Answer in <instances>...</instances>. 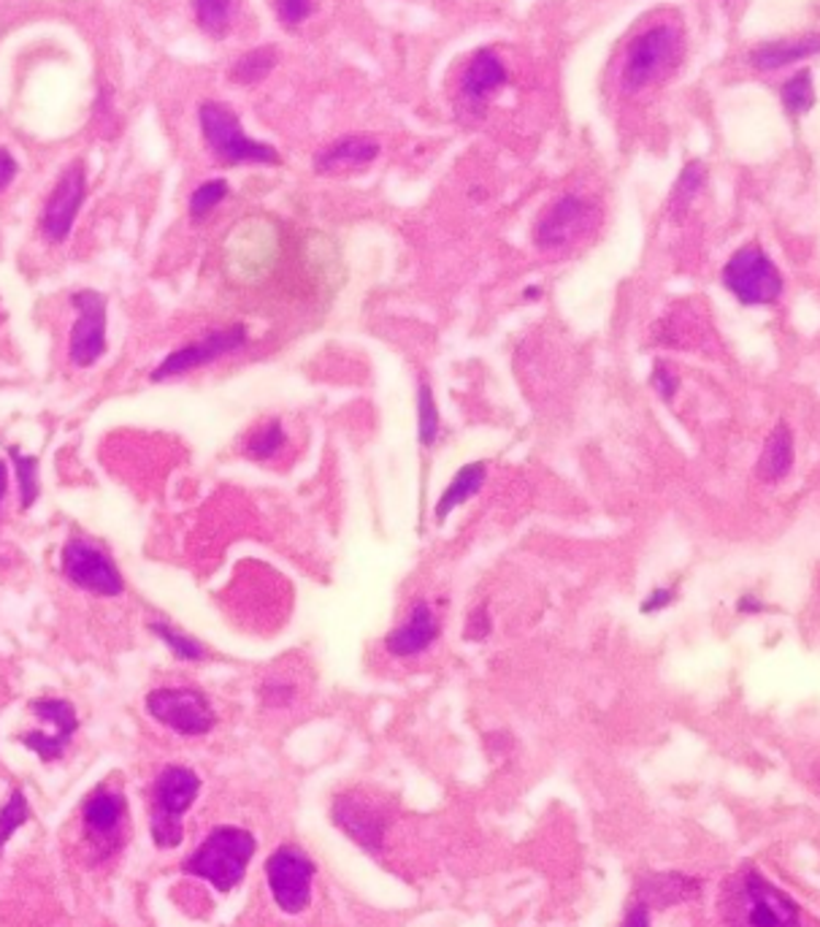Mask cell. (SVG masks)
Returning a JSON list of instances; mask_svg holds the SVG:
<instances>
[{
  "label": "cell",
  "instance_id": "6da1fadb",
  "mask_svg": "<svg viewBox=\"0 0 820 927\" xmlns=\"http://www.w3.org/2000/svg\"><path fill=\"white\" fill-rule=\"evenodd\" d=\"M726 919L731 927H801V912L794 897L755 868H748L737 879V886H729Z\"/></svg>",
  "mask_w": 820,
  "mask_h": 927
},
{
  "label": "cell",
  "instance_id": "7a4b0ae2",
  "mask_svg": "<svg viewBox=\"0 0 820 927\" xmlns=\"http://www.w3.org/2000/svg\"><path fill=\"white\" fill-rule=\"evenodd\" d=\"M255 855V835L244 827H215L195 855L184 860L182 871L206 879L219 892H230L244 881L247 866Z\"/></svg>",
  "mask_w": 820,
  "mask_h": 927
},
{
  "label": "cell",
  "instance_id": "3957f363",
  "mask_svg": "<svg viewBox=\"0 0 820 927\" xmlns=\"http://www.w3.org/2000/svg\"><path fill=\"white\" fill-rule=\"evenodd\" d=\"M201 792V779L184 765H169L158 773L149 794V833L158 849H173L182 844V816L193 809Z\"/></svg>",
  "mask_w": 820,
  "mask_h": 927
},
{
  "label": "cell",
  "instance_id": "277c9868",
  "mask_svg": "<svg viewBox=\"0 0 820 927\" xmlns=\"http://www.w3.org/2000/svg\"><path fill=\"white\" fill-rule=\"evenodd\" d=\"M201 134H204L206 147L225 166L239 163H260V166H280V152L271 144L255 142L247 136L239 114L219 101H206L198 109Z\"/></svg>",
  "mask_w": 820,
  "mask_h": 927
},
{
  "label": "cell",
  "instance_id": "5b68a950",
  "mask_svg": "<svg viewBox=\"0 0 820 927\" xmlns=\"http://www.w3.org/2000/svg\"><path fill=\"white\" fill-rule=\"evenodd\" d=\"M680 57H683V38L672 25L648 27L628 42L620 68L623 90L639 93V90L661 82L677 66Z\"/></svg>",
  "mask_w": 820,
  "mask_h": 927
},
{
  "label": "cell",
  "instance_id": "8992f818",
  "mask_svg": "<svg viewBox=\"0 0 820 927\" xmlns=\"http://www.w3.org/2000/svg\"><path fill=\"white\" fill-rule=\"evenodd\" d=\"M602 212L588 199L566 193L553 201L534 226V241L545 252H563L596 231Z\"/></svg>",
  "mask_w": 820,
  "mask_h": 927
},
{
  "label": "cell",
  "instance_id": "52a82bcc",
  "mask_svg": "<svg viewBox=\"0 0 820 927\" xmlns=\"http://www.w3.org/2000/svg\"><path fill=\"white\" fill-rule=\"evenodd\" d=\"M724 285L744 307H766L783 296V274L775 261L759 245H748L729 258L724 269Z\"/></svg>",
  "mask_w": 820,
  "mask_h": 927
},
{
  "label": "cell",
  "instance_id": "ba28073f",
  "mask_svg": "<svg viewBox=\"0 0 820 927\" xmlns=\"http://www.w3.org/2000/svg\"><path fill=\"white\" fill-rule=\"evenodd\" d=\"M147 713L152 719H158L163 727H169L179 735H187V738H198V735L212 733V727L217 724V716L215 711H212L206 694L187 687L152 689V692L147 694Z\"/></svg>",
  "mask_w": 820,
  "mask_h": 927
},
{
  "label": "cell",
  "instance_id": "9c48e42d",
  "mask_svg": "<svg viewBox=\"0 0 820 927\" xmlns=\"http://www.w3.org/2000/svg\"><path fill=\"white\" fill-rule=\"evenodd\" d=\"M62 575L95 597H119L125 591L123 573L114 558L82 538H71L62 545Z\"/></svg>",
  "mask_w": 820,
  "mask_h": 927
},
{
  "label": "cell",
  "instance_id": "30bf717a",
  "mask_svg": "<svg viewBox=\"0 0 820 927\" xmlns=\"http://www.w3.org/2000/svg\"><path fill=\"white\" fill-rule=\"evenodd\" d=\"M315 862L296 846H282L265 860V877H269L274 903L285 914H301L311 901V879H315Z\"/></svg>",
  "mask_w": 820,
  "mask_h": 927
},
{
  "label": "cell",
  "instance_id": "8fae6325",
  "mask_svg": "<svg viewBox=\"0 0 820 927\" xmlns=\"http://www.w3.org/2000/svg\"><path fill=\"white\" fill-rule=\"evenodd\" d=\"M79 318L71 328V344L68 355L79 370L98 364L106 353V296L98 291H79L71 296Z\"/></svg>",
  "mask_w": 820,
  "mask_h": 927
},
{
  "label": "cell",
  "instance_id": "7c38bea8",
  "mask_svg": "<svg viewBox=\"0 0 820 927\" xmlns=\"http://www.w3.org/2000/svg\"><path fill=\"white\" fill-rule=\"evenodd\" d=\"M87 195V174L82 160H73L66 171L57 180L55 190L46 199L44 212H42V234L55 245L68 239L73 223H77L79 210L84 204Z\"/></svg>",
  "mask_w": 820,
  "mask_h": 927
},
{
  "label": "cell",
  "instance_id": "4fadbf2b",
  "mask_svg": "<svg viewBox=\"0 0 820 927\" xmlns=\"http://www.w3.org/2000/svg\"><path fill=\"white\" fill-rule=\"evenodd\" d=\"M244 342H247L244 326H230V328H223V331H209L204 339H198V342H190V344H184V348L173 350V353L166 355L163 364L149 374V377H152L155 383H160V380H171V377H179V374L201 370V366L212 364V361H217V359H223V355L239 350Z\"/></svg>",
  "mask_w": 820,
  "mask_h": 927
},
{
  "label": "cell",
  "instance_id": "5bb4252c",
  "mask_svg": "<svg viewBox=\"0 0 820 927\" xmlns=\"http://www.w3.org/2000/svg\"><path fill=\"white\" fill-rule=\"evenodd\" d=\"M439 637V619L433 613V608L425 600H418L409 608L407 619L385 637V648L390 651L392 656H418L423 651H429Z\"/></svg>",
  "mask_w": 820,
  "mask_h": 927
},
{
  "label": "cell",
  "instance_id": "9a60e30c",
  "mask_svg": "<svg viewBox=\"0 0 820 927\" xmlns=\"http://www.w3.org/2000/svg\"><path fill=\"white\" fill-rule=\"evenodd\" d=\"M506 79H510V74H506L504 60L493 49H479L460 74V95L471 109L485 106L504 88Z\"/></svg>",
  "mask_w": 820,
  "mask_h": 927
},
{
  "label": "cell",
  "instance_id": "2e32d148",
  "mask_svg": "<svg viewBox=\"0 0 820 927\" xmlns=\"http://www.w3.org/2000/svg\"><path fill=\"white\" fill-rule=\"evenodd\" d=\"M379 158V142L368 136H344V139L328 144L315 155L317 174H344V171H361Z\"/></svg>",
  "mask_w": 820,
  "mask_h": 927
},
{
  "label": "cell",
  "instance_id": "e0dca14e",
  "mask_svg": "<svg viewBox=\"0 0 820 927\" xmlns=\"http://www.w3.org/2000/svg\"><path fill=\"white\" fill-rule=\"evenodd\" d=\"M125 811L128 809H125L123 792L109 787H98L82 805L87 833L101 840L112 838V835H117L119 827H123Z\"/></svg>",
  "mask_w": 820,
  "mask_h": 927
},
{
  "label": "cell",
  "instance_id": "ac0fdd59",
  "mask_svg": "<svg viewBox=\"0 0 820 927\" xmlns=\"http://www.w3.org/2000/svg\"><path fill=\"white\" fill-rule=\"evenodd\" d=\"M333 819L350 838H355L366 849H377L383 844V819L374 814L372 805L361 803V800L339 798L333 805Z\"/></svg>",
  "mask_w": 820,
  "mask_h": 927
},
{
  "label": "cell",
  "instance_id": "d6986e66",
  "mask_svg": "<svg viewBox=\"0 0 820 927\" xmlns=\"http://www.w3.org/2000/svg\"><path fill=\"white\" fill-rule=\"evenodd\" d=\"M794 431L788 423H777L766 437L764 451H761L759 464H755V477L761 483H779L794 470Z\"/></svg>",
  "mask_w": 820,
  "mask_h": 927
},
{
  "label": "cell",
  "instance_id": "ffe728a7",
  "mask_svg": "<svg viewBox=\"0 0 820 927\" xmlns=\"http://www.w3.org/2000/svg\"><path fill=\"white\" fill-rule=\"evenodd\" d=\"M820 52V36H807V38H785V42H772L764 44V47H755L750 52V63L761 71H772V68L790 66V63H799L805 57H812Z\"/></svg>",
  "mask_w": 820,
  "mask_h": 927
},
{
  "label": "cell",
  "instance_id": "44dd1931",
  "mask_svg": "<svg viewBox=\"0 0 820 927\" xmlns=\"http://www.w3.org/2000/svg\"><path fill=\"white\" fill-rule=\"evenodd\" d=\"M485 477H488V464L485 462H471L460 466L458 475L447 483L444 494L436 502V518L444 521L455 508H460L464 502H469L471 497H477L485 486Z\"/></svg>",
  "mask_w": 820,
  "mask_h": 927
},
{
  "label": "cell",
  "instance_id": "7402d4cb",
  "mask_svg": "<svg viewBox=\"0 0 820 927\" xmlns=\"http://www.w3.org/2000/svg\"><path fill=\"white\" fill-rule=\"evenodd\" d=\"M276 63H280V52L274 47L250 49L230 66L228 79L234 84H241V88H255V84L269 79V74L274 71Z\"/></svg>",
  "mask_w": 820,
  "mask_h": 927
},
{
  "label": "cell",
  "instance_id": "603a6c76",
  "mask_svg": "<svg viewBox=\"0 0 820 927\" xmlns=\"http://www.w3.org/2000/svg\"><path fill=\"white\" fill-rule=\"evenodd\" d=\"M31 711L36 713L42 722H49L52 727H55V733L66 743H71L73 733L79 730L77 708L68 700H60V697H38V700L31 702Z\"/></svg>",
  "mask_w": 820,
  "mask_h": 927
},
{
  "label": "cell",
  "instance_id": "cb8c5ba5",
  "mask_svg": "<svg viewBox=\"0 0 820 927\" xmlns=\"http://www.w3.org/2000/svg\"><path fill=\"white\" fill-rule=\"evenodd\" d=\"M234 5L236 0H193L201 31L209 33L212 38H223L234 22Z\"/></svg>",
  "mask_w": 820,
  "mask_h": 927
},
{
  "label": "cell",
  "instance_id": "d4e9b609",
  "mask_svg": "<svg viewBox=\"0 0 820 927\" xmlns=\"http://www.w3.org/2000/svg\"><path fill=\"white\" fill-rule=\"evenodd\" d=\"M149 632H152V635H158L160 641H163L166 646L173 651V656H176V659H182V662H204L206 659V648L201 646L195 637L184 635L182 630L166 624V621H152V624H149Z\"/></svg>",
  "mask_w": 820,
  "mask_h": 927
},
{
  "label": "cell",
  "instance_id": "484cf974",
  "mask_svg": "<svg viewBox=\"0 0 820 927\" xmlns=\"http://www.w3.org/2000/svg\"><path fill=\"white\" fill-rule=\"evenodd\" d=\"M9 456L14 459L16 466V481H20V502L22 510L33 508V502L38 499V459L25 456L20 448H9Z\"/></svg>",
  "mask_w": 820,
  "mask_h": 927
},
{
  "label": "cell",
  "instance_id": "4316f807",
  "mask_svg": "<svg viewBox=\"0 0 820 927\" xmlns=\"http://www.w3.org/2000/svg\"><path fill=\"white\" fill-rule=\"evenodd\" d=\"M31 819V809H27V798L22 789H14L9 798V803L0 809V855H3L5 844L20 827H25V822Z\"/></svg>",
  "mask_w": 820,
  "mask_h": 927
},
{
  "label": "cell",
  "instance_id": "83f0119b",
  "mask_svg": "<svg viewBox=\"0 0 820 927\" xmlns=\"http://www.w3.org/2000/svg\"><path fill=\"white\" fill-rule=\"evenodd\" d=\"M225 195H228V182L225 180H206L204 185H198L190 195V217L195 223L206 221L212 212L217 210V204H223Z\"/></svg>",
  "mask_w": 820,
  "mask_h": 927
},
{
  "label": "cell",
  "instance_id": "f1b7e54d",
  "mask_svg": "<svg viewBox=\"0 0 820 927\" xmlns=\"http://www.w3.org/2000/svg\"><path fill=\"white\" fill-rule=\"evenodd\" d=\"M282 445H285V429L276 420H271V423H265L263 429H258L250 437L247 456L255 459V462H269V459H274L282 451Z\"/></svg>",
  "mask_w": 820,
  "mask_h": 927
},
{
  "label": "cell",
  "instance_id": "f546056e",
  "mask_svg": "<svg viewBox=\"0 0 820 927\" xmlns=\"http://www.w3.org/2000/svg\"><path fill=\"white\" fill-rule=\"evenodd\" d=\"M418 426L420 442H423V448H431L439 437V407L429 383H420L418 388Z\"/></svg>",
  "mask_w": 820,
  "mask_h": 927
},
{
  "label": "cell",
  "instance_id": "4dcf8cb0",
  "mask_svg": "<svg viewBox=\"0 0 820 927\" xmlns=\"http://www.w3.org/2000/svg\"><path fill=\"white\" fill-rule=\"evenodd\" d=\"M783 101H785V106H788V112H794V114H805L807 109L812 106V101H816V90H812L810 71L796 74L794 79H788V82L783 84Z\"/></svg>",
  "mask_w": 820,
  "mask_h": 927
},
{
  "label": "cell",
  "instance_id": "1f68e13d",
  "mask_svg": "<svg viewBox=\"0 0 820 927\" xmlns=\"http://www.w3.org/2000/svg\"><path fill=\"white\" fill-rule=\"evenodd\" d=\"M704 185V166L702 163H688L685 166V171L680 174L677 185H674V193H672V206L677 212L688 210V204L693 199H696V193L702 190Z\"/></svg>",
  "mask_w": 820,
  "mask_h": 927
},
{
  "label": "cell",
  "instance_id": "d6a6232c",
  "mask_svg": "<svg viewBox=\"0 0 820 927\" xmlns=\"http://www.w3.org/2000/svg\"><path fill=\"white\" fill-rule=\"evenodd\" d=\"M276 20L287 27H298L315 14V0H274Z\"/></svg>",
  "mask_w": 820,
  "mask_h": 927
},
{
  "label": "cell",
  "instance_id": "836d02e7",
  "mask_svg": "<svg viewBox=\"0 0 820 927\" xmlns=\"http://www.w3.org/2000/svg\"><path fill=\"white\" fill-rule=\"evenodd\" d=\"M650 383H652V388H656L658 394L663 396V399H672V396L677 394V388H680L677 372H674L669 364H663V361H658V364H656Z\"/></svg>",
  "mask_w": 820,
  "mask_h": 927
},
{
  "label": "cell",
  "instance_id": "e575fe53",
  "mask_svg": "<svg viewBox=\"0 0 820 927\" xmlns=\"http://www.w3.org/2000/svg\"><path fill=\"white\" fill-rule=\"evenodd\" d=\"M488 635H490V619H488V610H485V604H482V608L469 615V624H466V641H485Z\"/></svg>",
  "mask_w": 820,
  "mask_h": 927
},
{
  "label": "cell",
  "instance_id": "d590c367",
  "mask_svg": "<svg viewBox=\"0 0 820 927\" xmlns=\"http://www.w3.org/2000/svg\"><path fill=\"white\" fill-rule=\"evenodd\" d=\"M672 602H674V589H656L648 597V600L642 602V613L645 615H652V613H658V610L669 608V604H672Z\"/></svg>",
  "mask_w": 820,
  "mask_h": 927
},
{
  "label": "cell",
  "instance_id": "8d00e7d4",
  "mask_svg": "<svg viewBox=\"0 0 820 927\" xmlns=\"http://www.w3.org/2000/svg\"><path fill=\"white\" fill-rule=\"evenodd\" d=\"M16 171H20V166H16L14 155H11L5 147H0V190H5L11 182H14Z\"/></svg>",
  "mask_w": 820,
  "mask_h": 927
},
{
  "label": "cell",
  "instance_id": "74e56055",
  "mask_svg": "<svg viewBox=\"0 0 820 927\" xmlns=\"http://www.w3.org/2000/svg\"><path fill=\"white\" fill-rule=\"evenodd\" d=\"M623 927H650L648 906H645V903H634V906L626 912Z\"/></svg>",
  "mask_w": 820,
  "mask_h": 927
},
{
  "label": "cell",
  "instance_id": "f35d334b",
  "mask_svg": "<svg viewBox=\"0 0 820 927\" xmlns=\"http://www.w3.org/2000/svg\"><path fill=\"white\" fill-rule=\"evenodd\" d=\"M5 488H9V466L0 459V499L5 497Z\"/></svg>",
  "mask_w": 820,
  "mask_h": 927
}]
</instances>
